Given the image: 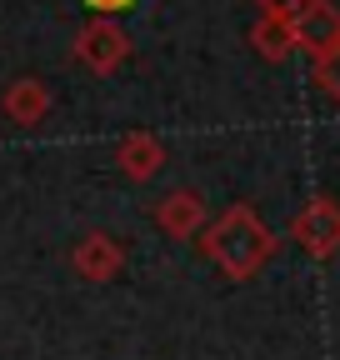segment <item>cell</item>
<instances>
[{
    "mask_svg": "<svg viewBox=\"0 0 340 360\" xmlns=\"http://www.w3.org/2000/svg\"><path fill=\"white\" fill-rule=\"evenodd\" d=\"M250 51L261 56L266 65H285L295 56V25L280 20V15H261L250 25Z\"/></svg>",
    "mask_w": 340,
    "mask_h": 360,
    "instance_id": "cell-9",
    "label": "cell"
},
{
    "mask_svg": "<svg viewBox=\"0 0 340 360\" xmlns=\"http://www.w3.org/2000/svg\"><path fill=\"white\" fill-rule=\"evenodd\" d=\"M290 25H295V51H306L310 60H325L340 51V6L335 0H310Z\"/></svg>",
    "mask_w": 340,
    "mask_h": 360,
    "instance_id": "cell-6",
    "label": "cell"
},
{
    "mask_svg": "<svg viewBox=\"0 0 340 360\" xmlns=\"http://www.w3.org/2000/svg\"><path fill=\"white\" fill-rule=\"evenodd\" d=\"M55 110V90L40 80V75H20L6 85V96H0V115H6L11 125L20 130H35V125H46Z\"/></svg>",
    "mask_w": 340,
    "mask_h": 360,
    "instance_id": "cell-7",
    "label": "cell"
},
{
    "mask_svg": "<svg viewBox=\"0 0 340 360\" xmlns=\"http://www.w3.org/2000/svg\"><path fill=\"white\" fill-rule=\"evenodd\" d=\"M290 240L301 245L310 260H330L340 250V200L330 195H310L301 205V215L290 220Z\"/></svg>",
    "mask_w": 340,
    "mask_h": 360,
    "instance_id": "cell-3",
    "label": "cell"
},
{
    "mask_svg": "<svg viewBox=\"0 0 340 360\" xmlns=\"http://www.w3.org/2000/svg\"><path fill=\"white\" fill-rule=\"evenodd\" d=\"M165 141L155 130H131L125 141L115 146V170L131 180V186H145V180H155L160 170H165Z\"/></svg>",
    "mask_w": 340,
    "mask_h": 360,
    "instance_id": "cell-8",
    "label": "cell"
},
{
    "mask_svg": "<svg viewBox=\"0 0 340 360\" xmlns=\"http://www.w3.org/2000/svg\"><path fill=\"white\" fill-rule=\"evenodd\" d=\"M150 220H155V231L165 240H195L210 225V205H205V195L195 186H181V191H170V195L155 200Z\"/></svg>",
    "mask_w": 340,
    "mask_h": 360,
    "instance_id": "cell-4",
    "label": "cell"
},
{
    "mask_svg": "<svg viewBox=\"0 0 340 360\" xmlns=\"http://www.w3.org/2000/svg\"><path fill=\"white\" fill-rule=\"evenodd\" d=\"M250 6L261 11V15H280V20H295V15H301V11L310 6V0H250Z\"/></svg>",
    "mask_w": 340,
    "mask_h": 360,
    "instance_id": "cell-11",
    "label": "cell"
},
{
    "mask_svg": "<svg viewBox=\"0 0 340 360\" xmlns=\"http://www.w3.org/2000/svg\"><path fill=\"white\" fill-rule=\"evenodd\" d=\"M275 231L261 220V210L255 205H245V200H230L216 220L200 231V255L221 270L225 281H235V285H245V281H255L266 270V260L275 255Z\"/></svg>",
    "mask_w": 340,
    "mask_h": 360,
    "instance_id": "cell-1",
    "label": "cell"
},
{
    "mask_svg": "<svg viewBox=\"0 0 340 360\" xmlns=\"http://www.w3.org/2000/svg\"><path fill=\"white\" fill-rule=\"evenodd\" d=\"M70 270L80 281H91V285H110L125 270V245L110 231H85L75 240V250H70Z\"/></svg>",
    "mask_w": 340,
    "mask_h": 360,
    "instance_id": "cell-5",
    "label": "cell"
},
{
    "mask_svg": "<svg viewBox=\"0 0 340 360\" xmlns=\"http://www.w3.org/2000/svg\"><path fill=\"white\" fill-rule=\"evenodd\" d=\"M310 80H315V90L330 105H340V51L325 56V60H310Z\"/></svg>",
    "mask_w": 340,
    "mask_h": 360,
    "instance_id": "cell-10",
    "label": "cell"
},
{
    "mask_svg": "<svg viewBox=\"0 0 340 360\" xmlns=\"http://www.w3.org/2000/svg\"><path fill=\"white\" fill-rule=\"evenodd\" d=\"M70 60L80 70H91V75H115L125 60H131V35H125L120 20L110 15H96V20H85L70 40Z\"/></svg>",
    "mask_w": 340,
    "mask_h": 360,
    "instance_id": "cell-2",
    "label": "cell"
},
{
    "mask_svg": "<svg viewBox=\"0 0 340 360\" xmlns=\"http://www.w3.org/2000/svg\"><path fill=\"white\" fill-rule=\"evenodd\" d=\"M85 6H91L96 15H110V20H115L120 11H131V6H136V0H85Z\"/></svg>",
    "mask_w": 340,
    "mask_h": 360,
    "instance_id": "cell-12",
    "label": "cell"
}]
</instances>
